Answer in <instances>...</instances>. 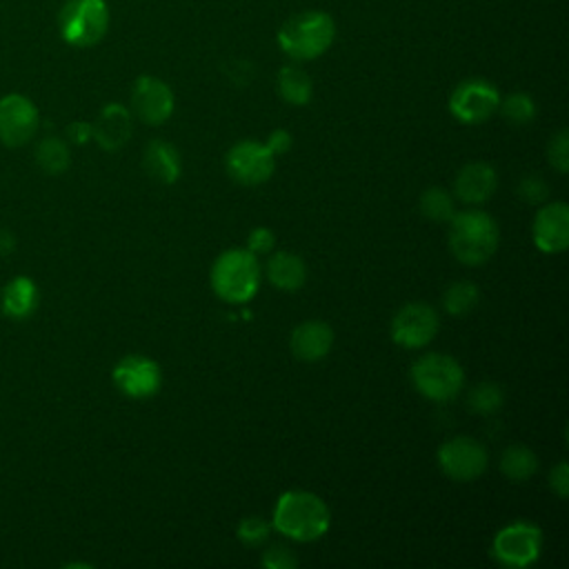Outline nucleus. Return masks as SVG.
<instances>
[{"instance_id": "f257e3e1", "label": "nucleus", "mask_w": 569, "mask_h": 569, "mask_svg": "<svg viewBox=\"0 0 569 569\" xmlns=\"http://www.w3.org/2000/svg\"><path fill=\"white\" fill-rule=\"evenodd\" d=\"M331 513L325 500L305 489L280 493L273 507L271 527L298 542H313L327 533Z\"/></svg>"}, {"instance_id": "f03ea898", "label": "nucleus", "mask_w": 569, "mask_h": 569, "mask_svg": "<svg viewBox=\"0 0 569 569\" xmlns=\"http://www.w3.org/2000/svg\"><path fill=\"white\" fill-rule=\"evenodd\" d=\"M278 47L296 62L320 58L336 40V22L318 9L300 11L287 18L278 29Z\"/></svg>"}, {"instance_id": "7ed1b4c3", "label": "nucleus", "mask_w": 569, "mask_h": 569, "mask_svg": "<svg viewBox=\"0 0 569 569\" xmlns=\"http://www.w3.org/2000/svg\"><path fill=\"white\" fill-rule=\"evenodd\" d=\"M500 231L496 220L480 211L467 209L449 220V249L462 264H482L498 249Z\"/></svg>"}, {"instance_id": "20e7f679", "label": "nucleus", "mask_w": 569, "mask_h": 569, "mask_svg": "<svg viewBox=\"0 0 569 569\" xmlns=\"http://www.w3.org/2000/svg\"><path fill=\"white\" fill-rule=\"evenodd\" d=\"M260 262L247 247L244 249H227L211 264V289L224 302H249L260 287Z\"/></svg>"}, {"instance_id": "39448f33", "label": "nucleus", "mask_w": 569, "mask_h": 569, "mask_svg": "<svg viewBox=\"0 0 569 569\" xmlns=\"http://www.w3.org/2000/svg\"><path fill=\"white\" fill-rule=\"evenodd\" d=\"M109 4L107 0H67L58 13V29L71 47H93L109 31Z\"/></svg>"}, {"instance_id": "423d86ee", "label": "nucleus", "mask_w": 569, "mask_h": 569, "mask_svg": "<svg viewBox=\"0 0 569 569\" xmlns=\"http://www.w3.org/2000/svg\"><path fill=\"white\" fill-rule=\"evenodd\" d=\"M411 380L420 396L433 402H449L462 391L465 371L447 353H427L411 365Z\"/></svg>"}, {"instance_id": "0eeeda50", "label": "nucleus", "mask_w": 569, "mask_h": 569, "mask_svg": "<svg viewBox=\"0 0 569 569\" xmlns=\"http://www.w3.org/2000/svg\"><path fill=\"white\" fill-rule=\"evenodd\" d=\"M542 549V531L533 522H511L502 527L491 540V556L505 567H529L538 560Z\"/></svg>"}, {"instance_id": "6e6552de", "label": "nucleus", "mask_w": 569, "mask_h": 569, "mask_svg": "<svg viewBox=\"0 0 569 569\" xmlns=\"http://www.w3.org/2000/svg\"><path fill=\"white\" fill-rule=\"evenodd\" d=\"M500 104L498 89L485 78H467L456 84L449 96V111L465 124H478L489 120Z\"/></svg>"}, {"instance_id": "1a4fd4ad", "label": "nucleus", "mask_w": 569, "mask_h": 569, "mask_svg": "<svg viewBox=\"0 0 569 569\" xmlns=\"http://www.w3.org/2000/svg\"><path fill=\"white\" fill-rule=\"evenodd\" d=\"M436 458L440 471L456 482H469L478 478L489 465L487 449L469 436H456L445 440L438 447Z\"/></svg>"}, {"instance_id": "9d476101", "label": "nucleus", "mask_w": 569, "mask_h": 569, "mask_svg": "<svg viewBox=\"0 0 569 569\" xmlns=\"http://www.w3.org/2000/svg\"><path fill=\"white\" fill-rule=\"evenodd\" d=\"M227 173L247 187H256L267 182L276 169V156L269 151L264 142L258 140H240L224 156Z\"/></svg>"}, {"instance_id": "9b49d317", "label": "nucleus", "mask_w": 569, "mask_h": 569, "mask_svg": "<svg viewBox=\"0 0 569 569\" xmlns=\"http://www.w3.org/2000/svg\"><path fill=\"white\" fill-rule=\"evenodd\" d=\"M438 329V313L425 302H407L391 318V340L405 349L427 347L436 338Z\"/></svg>"}, {"instance_id": "f8f14e48", "label": "nucleus", "mask_w": 569, "mask_h": 569, "mask_svg": "<svg viewBox=\"0 0 569 569\" xmlns=\"http://www.w3.org/2000/svg\"><path fill=\"white\" fill-rule=\"evenodd\" d=\"M113 385L129 398L142 400V398H151L156 396V391L162 385V369L156 360L140 356V353H131L124 356L122 360L116 362L113 371H111Z\"/></svg>"}, {"instance_id": "ddd939ff", "label": "nucleus", "mask_w": 569, "mask_h": 569, "mask_svg": "<svg viewBox=\"0 0 569 569\" xmlns=\"http://www.w3.org/2000/svg\"><path fill=\"white\" fill-rule=\"evenodd\" d=\"M173 91L156 76H140L131 87V113L144 124H162L173 113Z\"/></svg>"}, {"instance_id": "4468645a", "label": "nucleus", "mask_w": 569, "mask_h": 569, "mask_svg": "<svg viewBox=\"0 0 569 569\" xmlns=\"http://www.w3.org/2000/svg\"><path fill=\"white\" fill-rule=\"evenodd\" d=\"M40 122L36 104L22 93L0 98V140L7 147H20L36 133Z\"/></svg>"}, {"instance_id": "2eb2a0df", "label": "nucleus", "mask_w": 569, "mask_h": 569, "mask_svg": "<svg viewBox=\"0 0 569 569\" xmlns=\"http://www.w3.org/2000/svg\"><path fill=\"white\" fill-rule=\"evenodd\" d=\"M531 236L542 253H562L569 247V207L565 202L545 204L533 218Z\"/></svg>"}, {"instance_id": "dca6fc26", "label": "nucleus", "mask_w": 569, "mask_h": 569, "mask_svg": "<svg viewBox=\"0 0 569 569\" xmlns=\"http://www.w3.org/2000/svg\"><path fill=\"white\" fill-rule=\"evenodd\" d=\"M131 133H133V113L120 102L104 104L96 122L91 124V138H96V142L107 151H116L124 147Z\"/></svg>"}, {"instance_id": "f3484780", "label": "nucleus", "mask_w": 569, "mask_h": 569, "mask_svg": "<svg viewBox=\"0 0 569 569\" xmlns=\"http://www.w3.org/2000/svg\"><path fill=\"white\" fill-rule=\"evenodd\" d=\"M291 353L302 362H318L333 347V329L322 320H305L293 327L289 338Z\"/></svg>"}, {"instance_id": "a211bd4d", "label": "nucleus", "mask_w": 569, "mask_h": 569, "mask_svg": "<svg viewBox=\"0 0 569 569\" xmlns=\"http://www.w3.org/2000/svg\"><path fill=\"white\" fill-rule=\"evenodd\" d=\"M498 187L496 169L487 162H469L465 164L453 180V193L458 200L467 204H482L487 202Z\"/></svg>"}, {"instance_id": "6ab92c4d", "label": "nucleus", "mask_w": 569, "mask_h": 569, "mask_svg": "<svg viewBox=\"0 0 569 569\" xmlns=\"http://www.w3.org/2000/svg\"><path fill=\"white\" fill-rule=\"evenodd\" d=\"M142 167L151 180L160 184H173L182 173L178 149L167 140H151L142 153Z\"/></svg>"}, {"instance_id": "aec40b11", "label": "nucleus", "mask_w": 569, "mask_h": 569, "mask_svg": "<svg viewBox=\"0 0 569 569\" xmlns=\"http://www.w3.org/2000/svg\"><path fill=\"white\" fill-rule=\"evenodd\" d=\"M267 278L280 291H298L307 280V264L291 251H276L267 260Z\"/></svg>"}, {"instance_id": "412c9836", "label": "nucleus", "mask_w": 569, "mask_h": 569, "mask_svg": "<svg viewBox=\"0 0 569 569\" xmlns=\"http://www.w3.org/2000/svg\"><path fill=\"white\" fill-rule=\"evenodd\" d=\"M40 300V291L36 282L27 276H16L2 289V313L13 320L29 318Z\"/></svg>"}, {"instance_id": "4be33fe9", "label": "nucleus", "mask_w": 569, "mask_h": 569, "mask_svg": "<svg viewBox=\"0 0 569 569\" xmlns=\"http://www.w3.org/2000/svg\"><path fill=\"white\" fill-rule=\"evenodd\" d=\"M276 89H278V96L293 107L309 104V100L313 96V82H311L309 73L298 64L280 67V71L276 76Z\"/></svg>"}, {"instance_id": "5701e85b", "label": "nucleus", "mask_w": 569, "mask_h": 569, "mask_svg": "<svg viewBox=\"0 0 569 569\" xmlns=\"http://www.w3.org/2000/svg\"><path fill=\"white\" fill-rule=\"evenodd\" d=\"M500 469L511 482H525L536 473L538 456L527 445H509L500 456Z\"/></svg>"}, {"instance_id": "b1692460", "label": "nucleus", "mask_w": 569, "mask_h": 569, "mask_svg": "<svg viewBox=\"0 0 569 569\" xmlns=\"http://www.w3.org/2000/svg\"><path fill=\"white\" fill-rule=\"evenodd\" d=\"M480 300V291L471 280H456L442 293V307L451 316L469 313Z\"/></svg>"}, {"instance_id": "393cba45", "label": "nucleus", "mask_w": 569, "mask_h": 569, "mask_svg": "<svg viewBox=\"0 0 569 569\" xmlns=\"http://www.w3.org/2000/svg\"><path fill=\"white\" fill-rule=\"evenodd\" d=\"M36 160H38V167L51 176H58L62 173L69 162H71V156H69V147L67 142H62L60 138H44L38 147H36Z\"/></svg>"}, {"instance_id": "a878e982", "label": "nucleus", "mask_w": 569, "mask_h": 569, "mask_svg": "<svg viewBox=\"0 0 569 569\" xmlns=\"http://www.w3.org/2000/svg\"><path fill=\"white\" fill-rule=\"evenodd\" d=\"M420 213L433 222H449L456 213L453 198L442 187H429L420 193Z\"/></svg>"}, {"instance_id": "bb28decb", "label": "nucleus", "mask_w": 569, "mask_h": 569, "mask_svg": "<svg viewBox=\"0 0 569 569\" xmlns=\"http://www.w3.org/2000/svg\"><path fill=\"white\" fill-rule=\"evenodd\" d=\"M467 405L473 413L480 416H491L496 411H500V407L505 405V391L500 385L496 382H480L469 391Z\"/></svg>"}, {"instance_id": "cd10ccee", "label": "nucleus", "mask_w": 569, "mask_h": 569, "mask_svg": "<svg viewBox=\"0 0 569 569\" xmlns=\"http://www.w3.org/2000/svg\"><path fill=\"white\" fill-rule=\"evenodd\" d=\"M498 109L511 124H527L536 118V102L525 91H513L507 98H500Z\"/></svg>"}, {"instance_id": "c85d7f7f", "label": "nucleus", "mask_w": 569, "mask_h": 569, "mask_svg": "<svg viewBox=\"0 0 569 569\" xmlns=\"http://www.w3.org/2000/svg\"><path fill=\"white\" fill-rule=\"evenodd\" d=\"M269 531H271V522H267L260 516H247L240 520L236 536L244 547H260L267 542Z\"/></svg>"}, {"instance_id": "c756f323", "label": "nucleus", "mask_w": 569, "mask_h": 569, "mask_svg": "<svg viewBox=\"0 0 569 569\" xmlns=\"http://www.w3.org/2000/svg\"><path fill=\"white\" fill-rule=\"evenodd\" d=\"M547 160L558 173L569 171V133H567V129H560L556 136L549 138Z\"/></svg>"}, {"instance_id": "7c9ffc66", "label": "nucleus", "mask_w": 569, "mask_h": 569, "mask_svg": "<svg viewBox=\"0 0 569 569\" xmlns=\"http://www.w3.org/2000/svg\"><path fill=\"white\" fill-rule=\"evenodd\" d=\"M516 191H518L520 200H525L527 204H540V202H545L547 196H549V184H547V180H545L542 176H538V173H527V176H522V180L518 182Z\"/></svg>"}, {"instance_id": "2f4dec72", "label": "nucleus", "mask_w": 569, "mask_h": 569, "mask_svg": "<svg viewBox=\"0 0 569 569\" xmlns=\"http://www.w3.org/2000/svg\"><path fill=\"white\" fill-rule=\"evenodd\" d=\"M260 565L267 569H293L298 565V558H296L293 549H289L284 545H271L269 549L262 551Z\"/></svg>"}, {"instance_id": "473e14b6", "label": "nucleus", "mask_w": 569, "mask_h": 569, "mask_svg": "<svg viewBox=\"0 0 569 569\" xmlns=\"http://www.w3.org/2000/svg\"><path fill=\"white\" fill-rule=\"evenodd\" d=\"M276 247V236L269 227H253L247 236V249L253 256H267Z\"/></svg>"}, {"instance_id": "72a5a7b5", "label": "nucleus", "mask_w": 569, "mask_h": 569, "mask_svg": "<svg viewBox=\"0 0 569 569\" xmlns=\"http://www.w3.org/2000/svg\"><path fill=\"white\" fill-rule=\"evenodd\" d=\"M549 487L558 493V498H567V493H569V469H567L565 460H560L549 471Z\"/></svg>"}, {"instance_id": "f704fd0d", "label": "nucleus", "mask_w": 569, "mask_h": 569, "mask_svg": "<svg viewBox=\"0 0 569 569\" xmlns=\"http://www.w3.org/2000/svg\"><path fill=\"white\" fill-rule=\"evenodd\" d=\"M291 142H293V138H291V133L287 131V129H273L271 133H269V138H267V147H269V151L273 153V156H278V153H284V151H289L291 149Z\"/></svg>"}, {"instance_id": "c9c22d12", "label": "nucleus", "mask_w": 569, "mask_h": 569, "mask_svg": "<svg viewBox=\"0 0 569 569\" xmlns=\"http://www.w3.org/2000/svg\"><path fill=\"white\" fill-rule=\"evenodd\" d=\"M67 138L76 144H84L91 138V124L89 122H71L67 127Z\"/></svg>"}, {"instance_id": "e433bc0d", "label": "nucleus", "mask_w": 569, "mask_h": 569, "mask_svg": "<svg viewBox=\"0 0 569 569\" xmlns=\"http://www.w3.org/2000/svg\"><path fill=\"white\" fill-rule=\"evenodd\" d=\"M13 249V238L7 231H0V253H7Z\"/></svg>"}]
</instances>
